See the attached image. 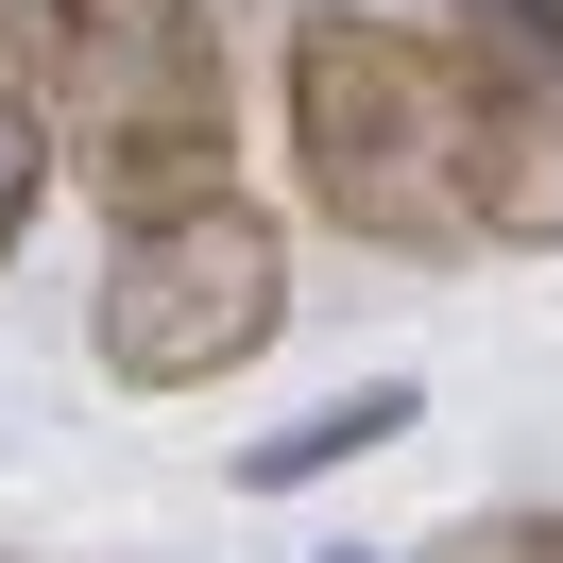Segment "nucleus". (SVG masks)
Listing matches in <instances>:
<instances>
[{"label":"nucleus","instance_id":"nucleus-1","mask_svg":"<svg viewBox=\"0 0 563 563\" xmlns=\"http://www.w3.org/2000/svg\"><path fill=\"white\" fill-rule=\"evenodd\" d=\"M290 154L308 206L376 256H478V188H461V52L410 18H290Z\"/></svg>","mask_w":563,"mask_h":563},{"label":"nucleus","instance_id":"nucleus-2","mask_svg":"<svg viewBox=\"0 0 563 563\" xmlns=\"http://www.w3.org/2000/svg\"><path fill=\"white\" fill-rule=\"evenodd\" d=\"M52 137L103 222H188L240 188V52L222 0H86L52 35Z\"/></svg>","mask_w":563,"mask_h":563},{"label":"nucleus","instance_id":"nucleus-3","mask_svg":"<svg viewBox=\"0 0 563 563\" xmlns=\"http://www.w3.org/2000/svg\"><path fill=\"white\" fill-rule=\"evenodd\" d=\"M274 324H290V240L256 188H222L188 222H120L103 290H86V342L120 393H222L240 358H274Z\"/></svg>","mask_w":563,"mask_h":563},{"label":"nucleus","instance_id":"nucleus-4","mask_svg":"<svg viewBox=\"0 0 563 563\" xmlns=\"http://www.w3.org/2000/svg\"><path fill=\"white\" fill-rule=\"evenodd\" d=\"M461 188L495 256L563 240V18H461Z\"/></svg>","mask_w":563,"mask_h":563},{"label":"nucleus","instance_id":"nucleus-5","mask_svg":"<svg viewBox=\"0 0 563 563\" xmlns=\"http://www.w3.org/2000/svg\"><path fill=\"white\" fill-rule=\"evenodd\" d=\"M410 427H427V393H410V376H358V393H324L308 427H274V444L240 461V478H256V495H308V478H342V461L410 444Z\"/></svg>","mask_w":563,"mask_h":563},{"label":"nucleus","instance_id":"nucleus-6","mask_svg":"<svg viewBox=\"0 0 563 563\" xmlns=\"http://www.w3.org/2000/svg\"><path fill=\"white\" fill-rule=\"evenodd\" d=\"M52 172H69V137H52V86H18V69H0V274H18V240H35Z\"/></svg>","mask_w":563,"mask_h":563},{"label":"nucleus","instance_id":"nucleus-7","mask_svg":"<svg viewBox=\"0 0 563 563\" xmlns=\"http://www.w3.org/2000/svg\"><path fill=\"white\" fill-rule=\"evenodd\" d=\"M444 563H563V512H512V529H461Z\"/></svg>","mask_w":563,"mask_h":563},{"label":"nucleus","instance_id":"nucleus-8","mask_svg":"<svg viewBox=\"0 0 563 563\" xmlns=\"http://www.w3.org/2000/svg\"><path fill=\"white\" fill-rule=\"evenodd\" d=\"M0 18H18V35H35V52H52V35H69V18H86V0H0Z\"/></svg>","mask_w":563,"mask_h":563},{"label":"nucleus","instance_id":"nucleus-9","mask_svg":"<svg viewBox=\"0 0 563 563\" xmlns=\"http://www.w3.org/2000/svg\"><path fill=\"white\" fill-rule=\"evenodd\" d=\"M444 18H563V0H444Z\"/></svg>","mask_w":563,"mask_h":563},{"label":"nucleus","instance_id":"nucleus-10","mask_svg":"<svg viewBox=\"0 0 563 563\" xmlns=\"http://www.w3.org/2000/svg\"><path fill=\"white\" fill-rule=\"evenodd\" d=\"M324 563H376V547H324Z\"/></svg>","mask_w":563,"mask_h":563}]
</instances>
